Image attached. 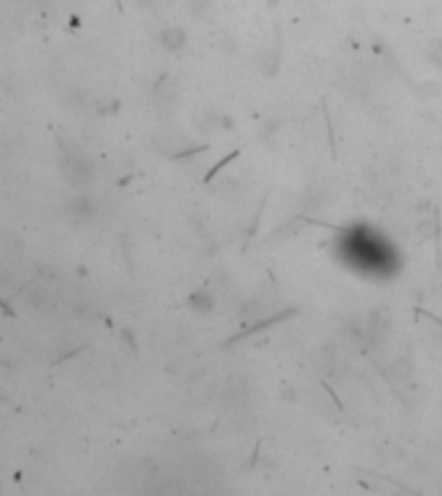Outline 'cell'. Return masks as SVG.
Here are the masks:
<instances>
[{
	"mask_svg": "<svg viewBox=\"0 0 442 496\" xmlns=\"http://www.w3.org/2000/svg\"><path fill=\"white\" fill-rule=\"evenodd\" d=\"M189 42V34L181 26H166V29H160L158 34V44L166 49V52H181V49L187 47Z\"/></svg>",
	"mask_w": 442,
	"mask_h": 496,
	"instance_id": "5",
	"label": "cell"
},
{
	"mask_svg": "<svg viewBox=\"0 0 442 496\" xmlns=\"http://www.w3.org/2000/svg\"><path fill=\"white\" fill-rule=\"evenodd\" d=\"M189 308L194 313H210L212 308H215V297L210 295L207 290H196L189 295Z\"/></svg>",
	"mask_w": 442,
	"mask_h": 496,
	"instance_id": "6",
	"label": "cell"
},
{
	"mask_svg": "<svg viewBox=\"0 0 442 496\" xmlns=\"http://www.w3.org/2000/svg\"><path fill=\"white\" fill-rule=\"evenodd\" d=\"M153 98L160 109H174L178 101V83L171 75H160L153 88Z\"/></svg>",
	"mask_w": 442,
	"mask_h": 496,
	"instance_id": "3",
	"label": "cell"
},
{
	"mask_svg": "<svg viewBox=\"0 0 442 496\" xmlns=\"http://www.w3.org/2000/svg\"><path fill=\"white\" fill-rule=\"evenodd\" d=\"M388 326H391V318H388V313L385 311H375L373 315H370V336H383L385 331H388Z\"/></svg>",
	"mask_w": 442,
	"mask_h": 496,
	"instance_id": "7",
	"label": "cell"
},
{
	"mask_svg": "<svg viewBox=\"0 0 442 496\" xmlns=\"http://www.w3.org/2000/svg\"><path fill=\"white\" fill-rule=\"evenodd\" d=\"M93 212H96V207H93V202H91L89 196H75V199H70L68 205H65V217H68L73 225H83L89 223L91 217H93Z\"/></svg>",
	"mask_w": 442,
	"mask_h": 496,
	"instance_id": "4",
	"label": "cell"
},
{
	"mask_svg": "<svg viewBox=\"0 0 442 496\" xmlns=\"http://www.w3.org/2000/svg\"><path fill=\"white\" fill-rule=\"evenodd\" d=\"M230 129L233 127V122H230V117H223V114H215V111H210L202 122H199V129Z\"/></svg>",
	"mask_w": 442,
	"mask_h": 496,
	"instance_id": "8",
	"label": "cell"
},
{
	"mask_svg": "<svg viewBox=\"0 0 442 496\" xmlns=\"http://www.w3.org/2000/svg\"><path fill=\"white\" fill-rule=\"evenodd\" d=\"M430 62H432L434 68L442 70V39H432V44H430Z\"/></svg>",
	"mask_w": 442,
	"mask_h": 496,
	"instance_id": "9",
	"label": "cell"
},
{
	"mask_svg": "<svg viewBox=\"0 0 442 496\" xmlns=\"http://www.w3.org/2000/svg\"><path fill=\"white\" fill-rule=\"evenodd\" d=\"M189 10L194 13V16H202L205 10H210V6H212V0H187Z\"/></svg>",
	"mask_w": 442,
	"mask_h": 496,
	"instance_id": "10",
	"label": "cell"
},
{
	"mask_svg": "<svg viewBox=\"0 0 442 496\" xmlns=\"http://www.w3.org/2000/svg\"><path fill=\"white\" fill-rule=\"evenodd\" d=\"M135 3H138L140 8H153L156 6V0H135Z\"/></svg>",
	"mask_w": 442,
	"mask_h": 496,
	"instance_id": "11",
	"label": "cell"
},
{
	"mask_svg": "<svg viewBox=\"0 0 442 496\" xmlns=\"http://www.w3.org/2000/svg\"><path fill=\"white\" fill-rule=\"evenodd\" d=\"M59 168H62V176L68 178L73 186H86L93 176V165L91 160L78 147L62 145V153H59Z\"/></svg>",
	"mask_w": 442,
	"mask_h": 496,
	"instance_id": "2",
	"label": "cell"
},
{
	"mask_svg": "<svg viewBox=\"0 0 442 496\" xmlns=\"http://www.w3.org/2000/svg\"><path fill=\"white\" fill-rule=\"evenodd\" d=\"M336 253L347 266H352L354 272L365 277L385 279L398 269V256L393 244L385 241L370 225H349L336 241Z\"/></svg>",
	"mask_w": 442,
	"mask_h": 496,
	"instance_id": "1",
	"label": "cell"
}]
</instances>
